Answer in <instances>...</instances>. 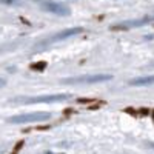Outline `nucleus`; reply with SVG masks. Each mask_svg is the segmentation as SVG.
Masks as SVG:
<instances>
[{
    "mask_svg": "<svg viewBox=\"0 0 154 154\" xmlns=\"http://www.w3.org/2000/svg\"><path fill=\"white\" fill-rule=\"evenodd\" d=\"M51 119V114L46 111H37V112H25V114H17L8 119L9 123H31V122H45Z\"/></svg>",
    "mask_w": 154,
    "mask_h": 154,
    "instance_id": "f257e3e1",
    "label": "nucleus"
},
{
    "mask_svg": "<svg viewBox=\"0 0 154 154\" xmlns=\"http://www.w3.org/2000/svg\"><path fill=\"white\" fill-rule=\"evenodd\" d=\"M72 96L71 94H48V96H35V97H20L16 99L23 103H56V102H65L69 100Z\"/></svg>",
    "mask_w": 154,
    "mask_h": 154,
    "instance_id": "f03ea898",
    "label": "nucleus"
},
{
    "mask_svg": "<svg viewBox=\"0 0 154 154\" xmlns=\"http://www.w3.org/2000/svg\"><path fill=\"white\" fill-rule=\"evenodd\" d=\"M35 2L42 6V9H45L46 12H51V14H56V16H69L71 14V9L65 3L56 2V0H35Z\"/></svg>",
    "mask_w": 154,
    "mask_h": 154,
    "instance_id": "7ed1b4c3",
    "label": "nucleus"
},
{
    "mask_svg": "<svg viewBox=\"0 0 154 154\" xmlns=\"http://www.w3.org/2000/svg\"><path fill=\"white\" fill-rule=\"evenodd\" d=\"M112 79L109 74H93V75H79V77H69L63 79L62 83H99V82H108Z\"/></svg>",
    "mask_w": 154,
    "mask_h": 154,
    "instance_id": "20e7f679",
    "label": "nucleus"
},
{
    "mask_svg": "<svg viewBox=\"0 0 154 154\" xmlns=\"http://www.w3.org/2000/svg\"><path fill=\"white\" fill-rule=\"evenodd\" d=\"M154 22V16H145L142 19H134V20H125L120 23H116L111 26V29L120 31V29H131V28H137V26H143L146 23Z\"/></svg>",
    "mask_w": 154,
    "mask_h": 154,
    "instance_id": "39448f33",
    "label": "nucleus"
},
{
    "mask_svg": "<svg viewBox=\"0 0 154 154\" xmlns=\"http://www.w3.org/2000/svg\"><path fill=\"white\" fill-rule=\"evenodd\" d=\"M83 31L82 26H74V28H68V29H63L57 34H54L53 37L48 40V43H56V42H60V40H65V38H69L72 35H77V34H80Z\"/></svg>",
    "mask_w": 154,
    "mask_h": 154,
    "instance_id": "423d86ee",
    "label": "nucleus"
},
{
    "mask_svg": "<svg viewBox=\"0 0 154 154\" xmlns=\"http://www.w3.org/2000/svg\"><path fill=\"white\" fill-rule=\"evenodd\" d=\"M131 86H148L154 85V75H142V77H136V79L130 80Z\"/></svg>",
    "mask_w": 154,
    "mask_h": 154,
    "instance_id": "0eeeda50",
    "label": "nucleus"
},
{
    "mask_svg": "<svg viewBox=\"0 0 154 154\" xmlns=\"http://www.w3.org/2000/svg\"><path fill=\"white\" fill-rule=\"evenodd\" d=\"M2 3H5V5H17L20 0H0Z\"/></svg>",
    "mask_w": 154,
    "mask_h": 154,
    "instance_id": "6e6552de",
    "label": "nucleus"
},
{
    "mask_svg": "<svg viewBox=\"0 0 154 154\" xmlns=\"http://www.w3.org/2000/svg\"><path fill=\"white\" fill-rule=\"evenodd\" d=\"M3 85H5V80H3V79H0V86H3Z\"/></svg>",
    "mask_w": 154,
    "mask_h": 154,
    "instance_id": "1a4fd4ad",
    "label": "nucleus"
}]
</instances>
